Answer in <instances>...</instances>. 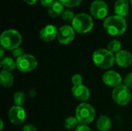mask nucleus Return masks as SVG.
Instances as JSON below:
<instances>
[{"label": "nucleus", "mask_w": 132, "mask_h": 131, "mask_svg": "<svg viewBox=\"0 0 132 131\" xmlns=\"http://www.w3.org/2000/svg\"><path fill=\"white\" fill-rule=\"evenodd\" d=\"M124 84L129 89L132 88V73H129L126 75L124 79Z\"/></svg>", "instance_id": "26"}, {"label": "nucleus", "mask_w": 132, "mask_h": 131, "mask_svg": "<svg viewBox=\"0 0 132 131\" xmlns=\"http://www.w3.org/2000/svg\"><path fill=\"white\" fill-rule=\"evenodd\" d=\"M58 29L53 25H46L41 29L39 32V38L44 42H50L57 37Z\"/></svg>", "instance_id": "13"}, {"label": "nucleus", "mask_w": 132, "mask_h": 131, "mask_svg": "<svg viewBox=\"0 0 132 131\" xmlns=\"http://www.w3.org/2000/svg\"><path fill=\"white\" fill-rule=\"evenodd\" d=\"M90 11L92 16L97 19H102L108 15V6L103 0H94L90 5Z\"/></svg>", "instance_id": "8"}, {"label": "nucleus", "mask_w": 132, "mask_h": 131, "mask_svg": "<svg viewBox=\"0 0 132 131\" xmlns=\"http://www.w3.org/2000/svg\"><path fill=\"white\" fill-rule=\"evenodd\" d=\"M25 53H24V51L22 48L20 47H18L16 49H15L14 50H12V56L17 59H19V57H21L22 56H23Z\"/></svg>", "instance_id": "27"}, {"label": "nucleus", "mask_w": 132, "mask_h": 131, "mask_svg": "<svg viewBox=\"0 0 132 131\" xmlns=\"http://www.w3.org/2000/svg\"><path fill=\"white\" fill-rule=\"evenodd\" d=\"M103 26L105 31L113 36H121L127 29L125 19L117 15L108 16L104 21Z\"/></svg>", "instance_id": "1"}, {"label": "nucleus", "mask_w": 132, "mask_h": 131, "mask_svg": "<svg viewBox=\"0 0 132 131\" xmlns=\"http://www.w3.org/2000/svg\"><path fill=\"white\" fill-rule=\"evenodd\" d=\"M131 5H132V0H131Z\"/></svg>", "instance_id": "34"}, {"label": "nucleus", "mask_w": 132, "mask_h": 131, "mask_svg": "<svg viewBox=\"0 0 132 131\" xmlns=\"http://www.w3.org/2000/svg\"><path fill=\"white\" fill-rule=\"evenodd\" d=\"M61 15H62V19L64 21L72 22L76 15L74 14V12L72 10H70V9H65Z\"/></svg>", "instance_id": "23"}, {"label": "nucleus", "mask_w": 132, "mask_h": 131, "mask_svg": "<svg viewBox=\"0 0 132 131\" xmlns=\"http://www.w3.org/2000/svg\"><path fill=\"white\" fill-rule=\"evenodd\" d=\"M71 82L73 86H78L83 84V77L80 74H74L71 78Z\"/></svg>", "instance_id": "25"}, {"label": "nucleus", "mask_w": 132, "mask_h": 131, "mask_svg": "<svg viewBox=\"0 0 132 131\" xmlns=\"http://www.w3.org/2000/svg\"><path fill=\"white\" fill-rule=\"evenodd\" d=\"M71 24L75 32L81 34L89 32L94 27V21L92 17L89 14L84 12L77 14Z\"/></svg>", "instance_id": "4"}, {"label": "nucleus", "mask_w": 132, "mask_h": 131, "mask_svg": "<svg viewBox=\"0 0 132 131\" xmlns=\"http://www.w3.org/2000/svg\"><path fill=\"white\" fill-rule=\"evenodd\" d=\"M129 12V2L128 0H117L114 4L115 15L124 17L127 16Z\"/></svg>", "instance_id": "15"}, {"label": "nucleus", "mask_w": 132, "mask_h": 131, "mask_svg": "<svg viewBox=\"0 0 132 131\" xmlns=\"http://www.w3.org/2000/svg\"><path fill=\"white\" fill-rule=\"evenodd\" d=\"M22 42V36L15 29L4 31L0 36L1 46L8 50H14L19 47Z\"/></svg>", "instance_id": "3"}, {"label": "nucleus", "mask_w": 132, "mask_h": 131, "mask_svg": "<svg viewBox=\"0 0 132 131\" xmlns=\"http://www.w3.org/2000/svg\"><path fill=\"white\" fill-rule=\"evenodd\" d=\"M64 5L59 1V0H55L48 8H47V12L50 16L52 18H56L60 15H62L63 12L64 11L63 9Z\"/></svg>", "instance_id": "16"}, {"label": "nucleus", "mask_w": 132, "mask_h": 131, "mask_svg": "<svg viewBox=\"0 0 132 131\" xmlns=\"http://www.w3.org/2000/svg\"><path fill=\"white\" fill-rule=\"evenodd\" d=\"M26 110L22 107L14 106L9 111V119L10 122L15 125L22 124L26 120Z\"/></svg>", "instance_id": "10"}, {"label": "nucleus", "mask_w": 132, "mask_h": 131, "mask_svg": "<svg viewBox=\"0 0 132 131\" xmlns=\"http://www.w3.org/2000/svg\"><path fill=\"white\" fill-rule=\"evenodd\" d=\"M108 49L112 53H118L121 50V42L118 39L111 40L108 46Z\"/></svg>", "instance_id": "22"}, {"label": "nucleus", "mask_w": 132, "mask_h": 131, "mask_svg": "<svg viewBox=\"0 0 132 131\" xmlns=\"http://www.w3.org/2000/svg\"><path fill=\"white\" fill-rule=\"evenodd\" d=\"M75 38L74 29L68 25H64L58 29L57 39L60 44L67 45L70 43Z\"/></svg>", "instance_id": "9"}, {"label": "nucleus", "mask_w": 132, "mask_h": 131, "mask_svg": "<svg viewBox=\"0 0 132 131\" xmlns=\"http://www.w3.org/2000/svg\"><path fill=\"white\" fill-rule=\"evenodd\" d=\"M80 124L79 123L78 120L77 119L76 117H69L66 118L64 121V127L67 130H76V128L80 125Z\"/></svg>", "instance_id": "20"}, {"label": "nucleus", "mask_w": 132, "mask_h": 131, "mask_svg": "<svg viewBox=\"0 0 132 131\" xmlns=\"http://www.w3.org/2000/svg\"><path fill=\"white\" fill-rule=\"evenodd\" d=\"M3 127H4V123H3V120L1 119L0 120V130H3Z\"/></svg>", "instance_id": "33"}, {"label": "nucleus", "mask_w": 132, "mask_h": 131, "mask_svg": "<svg viewBox=\"0 0 132 131\" xmlns=\"http://www.w3.org/2000/svg\"><path fill=\"white\" fill-rule=\"evenodd\" d=\"M15 62L16 68L23 73H28L34 70L38 65V62L36 57L30 54H24L17 59Z\"/></svg>", "instance_id": "7"}, {"label": "nucleus", "mask_w": 132, "mask_h": 131, "mask_svg": "<svg viewBox=\"0 0 132 131\" xmlns=\"http://www.w3.org/2000/svg\"><path fill=\"white\" fill-rule=\"evenodd\" d=\"M64 6L67 8H73L79 5L83 0H59Z\"/></svg>", "instance_id": "24"}, {"label": "nucleus", "mask_w": 132, "mask_h": 131, "mask_svg": "<svg viewBox=\"0 0 132 131\" xmlns=\"http://www.w3.org/2000/svg\"><path fill=\"white\" fill-rule=\"evenodd\" d=\"M112 98L115 103L119 106L128 105L131 100V93L128 87L125 84H121L114 88L112 92Z\"/></svg>", "instance_id": "6"}, {"label": "nucleus", "mask_w": 132, "mask_h": 131, "mask_svg": "<svg viewBox=\"0 0 132 131\" xmlns=\"http://www.w3.org/2000/svg\"><path fill=\"white\" fill-rule=\"evenodd\" d=\"M0 83L4 87L9 88L14 84V76L11 72L2 70L0 73Z\"/></svg>", "instance_id": "17"}, {"label": "nucleus", "mask_w": 132, "mask_h": 131, "mask_svg": "<svg viewBox=\"0 0 132 131\" xmlns=\"http://www.w3.org/2000/svg\"><path fill=\"white\" fill-rule=\"evenodd\" d=\"M96 116V112L94 108L87 103H80L75 113V117L78 120L80 124H88L93 122Z\"/></svg>", "instance_id": "5"}, {"label": "nucleus", "mask_w": 132, "mask_h": 131, "mask_svg": "<svg viewBox=\"0 0 132 131\" xmlns=\"http://www.w3.org/2000/svg\"><path fill=\"white\" fill-rule=\"evenodd\" d=\"M1 66L3 69L2 70L12 72L16 68V62L12 58L5 57L1 60Z\"/></svg>", "instance_id": "19"}, {"label": "nucleus", "mask_w": 132, "mask_h": 131, "mask_svg": "<svg viewBox=\"0 0 132 131\" xmlns=\"http://www.w3.org/2000/svg\"><path fill=\"white\" fill-rule=\"evenodd\" d=\"M0 52H1L0 59H2L3 58H5V57H4V49H3L2 47H1V49H0Z\"/></svg>", "instance_id": "32"}, {"label": "nucleus", "mask_w": 132, "mask_h": 131, "mask_svg": "<svg viewBox=\"0 0 132 131\" xmlns=\"http://www.w3.org/2000/svg\"><path fill=\"white\" fill-rule=\"evenodd\" d=\"M94 63L101 69H109L115 63V56L108 49H97L92 56Z\"/></svg>", "instance_id": "2"}, {"label": "nucleus", "mask_w": 132, "mask_h": 131, "mask_svg": "<svg viewBox=\"0 0 132 131\" xmlns=\"http://www.w3.org/2000/svg\"><path fill=\"white\" fill-rule=\"evenodd\" d=\"M102 80L104 83L108 86L115 88L121 84L122 77L118 72L114 70H108L104 73Z\"/></svg>", "instance_id": "11"}, {"label": "nucleus", "mask_w": 132, "mask_h": 131, "mask_svg": "<svg viewBox=\"0 0 132 131\" xmlns=\"http://www.w3.org/2000/svg\"><path fill=\"white\" fill-rule=\"evenodd\" d=\"M55 0H40V4L43 7H49Z\"/></svg>", "instance_id": "30"}, {"label": "nucleus", "mask_w": 132, "mask_h": 131, "mask_svg": "<svg viewBox=\"0 0 132 131\" xmlns=\"http://www.w3.org/2000/svg\"><path fill=\"white\" fill-rule=\"evenodd\" d=\"M112 127V121L108 116H101L97 121V127L100 131H108Z\"/></svg>", "instance_id": "18"}, {"label": "nucleus", "mask_w": 132, "mask_h": 131, "mask_svg": "<svg viewBox=\"0 0 132 131\" xmlns=\"http://www.w3.org/2000/svg\"><path fill=\"white\" fill-rule=\"evenodd\" d=\"M75 131H91L90 127L87 126L86 124H80L77 128Z\"/></svg>", "instance_id": "29"}, {"label": "nucleus", "mask_w": 132, "mask_h": 131, "mask_svg": "<svg viewBox=\"0 0 132 131\" xmlns=\"http://www.w3.org/2000/svg\"><path fill=\"white\" fill-rule=\"evenodd\" d=\"M13 100H14V103L15 106H18V107L23 106V104L26 103V100L25 93H23L22 91L16 92L13 96Z\"/></svg>", "instance_id": "21"}, {"label": "nucleus", "mask_w": 132, "mask_h": 131, "mask_svg": "<svg viewBox=\"0 0 132 131\" xmlns=\"http://www.w3.org/2000/svg\"><path fill=\"white\" fill-rule=\"evenodd\" d=\"M71 93L73 97L76 100L82 101L83 103L87 101L90 97V90L87 88V86H84V84L78 85V86H73L71 89Z\"/></svg>", "instance_id": "12"}, {"label": "nucleus", "mask_w": 132, "mask_h": 131, "mask_svg": "<svg viewBox=\"0 0 132 131\" xmlns=\"http://www.w3.org/2000/svg\"><path fill=\"white\" fill-rule=\"evenodd\" d=\"M26 4L28 5H35L38 0H23Z\"/></svg>", "instance_id": "31"}, {"label": "nucleus", "mask_w": 132, "mask_h": 131, "mask_svg": "<svg viewBox=\"0 0 132 131\" xmlns=\"http://www.w3.org/2000/svg\"><path fill=\"white\" fill-rule=\"evenodd\" d=\"M22 131H37L36 127L32 124H26L22 127Z\"/></svg>", "instance_id": "28"}, {"label": "nucleus", "mask_w": 132, "mask_h": 131, "mask_svg": "<svg viewBox=\"0 0 132 131\" xmlns=\"http://www.w3.org/2000/svg\"><path fill=\"white\" fill-rule=\"evenodd\" d=\"M115 63L121 67H129L132 64V54L127 50H121L115 54Z\"/></svg>", "instance_id": "14"}]
</instances>
